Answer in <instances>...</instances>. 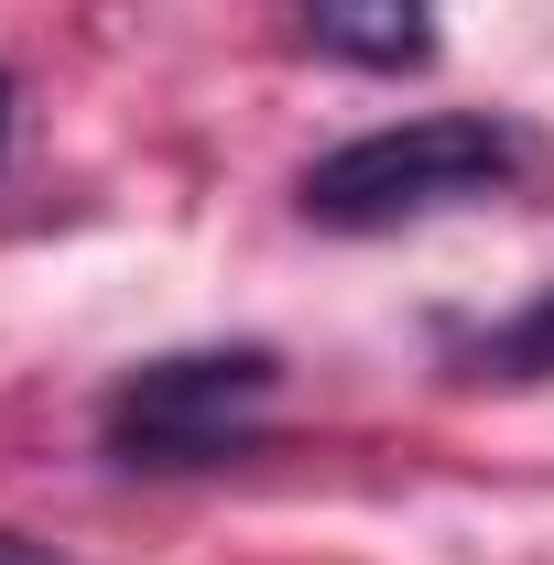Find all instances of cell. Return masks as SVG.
I'll use <instances>...</instances> for the list:
<instances>
[{
	"label": "cell",
	"instance_id": "obj_1",
	"mask_svg": "<svg viewBox=\"0 0 554 565\" xmlns=\"http://www.w3.org/2000/svg\"><path fill=\"white\" fill-rule=\"evenodd\" d=\"M511 174H522V131H500L479 109H435V120L359 131L327 163H305V217L316 228H403V217L500 196Z\"/></svg>",
	"mask_w": 554,
	"mask_h": 565
},
{
	"label": "cell",
	"instance_id": "obj_2",
	"mask_svg": "<svg viewBox=\"0 0 554 565\" xmlns=\"http://www.w3.org/2000/svg\"><path fill=\"white\" fill-rule=\"evenodd\" d=\"M283 392V359L273 349H185V359H152L109 392V457L120 468H217L239 457L262 414Z\"/></svg>",
	"mask_w": 554,
	"mask_h": 565
},
{
	"label": "cell",
	"instance_id": "obj_3",
	"mask_svg": "<svg viewBox=\"0 0 554 565\" xmlns=\"http://www.w3.org/2000/svg\"><path fill=\"white\" fill-rule=\"evenodd\" d=\"M305 33L338 55V66L403 76L435 55V0H305Z\"/></svg>",
	"mask_w": 554,
	"mask_h": 565
},
{
	"label": "cell",
	"instance_id": "obj_4",
	"mask_svg": "<svg viewBox=\"0 0 554 565\" xmlns=\"http://www.w3.org/2000/svg\"><path fill=\"white\" fill-rule=\"evenodd\" d=\"M479 381H554V294L479 338Z\"/></svg>",
	"mask_w": 554,
	"mask_h": 565
},
{
	"label": "cell",
	"instance_id": "obj_5",
	"mask_svg": "<svg viewBox=\"0 0 554 565\" xmlns=\"http://www.w3.org/2000/svg\"><path fill=\"white\" fill-rule=\"evenodd\" d=\"M0 565H55L44 544H22V533H0Z\"/></svg>",
	"mask_w": 554,
	"mask_h": 565
},
{
	"label": "cell",
	"instance_id": "obj_6",
	"mask_svg": "<svg viewBox=\"0 0 554 565\" xmlns=\"http://www.w3.org/2000/svg\"><path fill=\"white\" fill-rule=\"evenodd\" d=\"M0 152H11V76H0Z\"/></svg>",
	"mask_w": 554,
	"mask_h": 565
}]
</instances>
